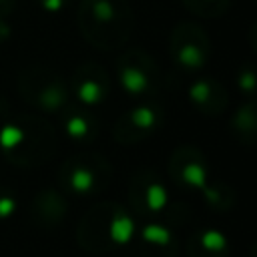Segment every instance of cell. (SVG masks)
<instances>
[{
	"label": "cell",
	"mask_w": 257,
	"mask_h": 257,
	"mask_svg": "<svg viewBox=\"0 0 257 257\" xmlns=\"http://www.w3.org/2000/svg\"><path fill=\"white\" fill-rule=\"evenodd\" d=\"M52 131L34 116H8L0 124V153L12 165H36L50 155Z\"/></svg>",
	"instance_id": "cell-1"
},
{
	"label": "cell",
	"mask_w": 257,
	"mask_h": 257,
	"mask_svg": "<svg viewBox=\"0 0 257 257\" xmlns=\"http://www.w3.org/2000/svg\"><path fill=\"white\" fill-rule=\"evenodd\" d=\"M18 92L26 102L46 112H54L66 104L64 82L40 66L26 68L18 74Z\"/></svg>",
	"instance_id": "cell-2"
},
{
	"label": "cell",
	"mask_w": 257,
	"mask_h": 257,
	"mask_svg": "<svg viewBox=\"0 0 257 257\" xmlns=\"http://www.w3.org/2000/svg\"><path fill=\"white\" fill-rule=\"evenodd\" d=\"M60 181L66 189L74 193H90L96 187V173L90 165L76 159V161H68L62 165Z\"/></svg>",
	"instance_id": "cell-3"
},
{
	"label": "cell",
	"mask_w": 257,
	"mask_h": 257,
	"mask_svg": "<svg viewBox=\"0 0 257 257\" xmlns=\"http://www.w3.org/2000/svg\"><path fill=\"white\" fill-rule=\"evenodd\" d=\"M72 88H74V94L78 96V100L84 104H96L104 92L102 82L94 76V70H90V68L78 70Z\"/></svg>",
	"instance_id": "cell-4"
},
{
	"label": "cell",
	"mask_w": 257,
	"mask_h": 257,
	"mask_svg": "<svg viewBox=\"0 0 257 257\" xmlns=\"http://www.w3.org/2000/svg\"><path fill=\"white\" fill-rule=\"evenodd\" d=\"M64 131L70 139H86L90 135V120L84 114L68 112L64 116Z\"/></svg>",
	"instance_id": "cell-5"
},
{
	"label": "cell",
	"mask_w": 257,
	"mask_h": 257,
	"mask_svg": "<svg viewBox=\"0 0 257 257\" xmlns=\"http://www.w3.org/2000/svg\"><path fill=\"white\" fill-rule=\"evenodd\" d=\"M16 213V197L10 191L0 189V221L10 219Z\"/></svg>",
	"instance_id": "cell-6"
},
{
	"label": "cell",
	"mask_w": 257,
	"mask_h": 257,
	"mask_svg": "<svg viewBox=\"0 0 257 257\" xmlns=\"http://www.w3.org/2000/svg\"><path fill=\"white\" fill-rule=\"evenodd\" d=\"M36 2L46 12H60L64 8V4H66V0H36Z\"/></svg>",
	"instance_id": "cell-7"
},
{
	"label": "cell",
	"mask_w": 257,
	"mask_h": 257,
	"mask_svg": "<svg viewBox=\"0 0 257 257\" xmlns=\"http://www.w3.org/2000/svg\"><path fill=\"white\" fill-rule=\"evenodd\" d=\"M14 2L16 0H0V18H4V16H8L12 12Z\"/></svg>",
	"instance_id": "cell-8"
},
{
	"label": "cell",
	"mask_w": 257,
	"mask_h": 257,
	"mask_svg": "<svg viewBox=\"0 0 257 257\" xmlns=\"http://www.w3.org/2000/svg\"><path fill=\"white\" fill-rule=\"evenodd\" d=\"M8 36H10V26L4 22V18H0V42L8 40Z\"/></svg>",
	"instance_id": "cell-9"
}]
</instances>
